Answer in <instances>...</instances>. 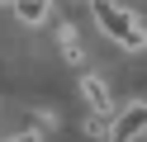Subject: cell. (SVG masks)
I'll return each mask as SVG.
<instances>
[{"mask_svg":"<svg viewBox=\"0 0 147 142\" xmlns=\"http://www.w3.org/2000/svg\"><path fill=\"white\" fill-rule=\"evenodd\" d=\"M90 14H95L100 33L114 38L119 47H128V52H142L147 47V28H142V19H138V9L119 5V0H90Z\"/></svg>","mask_w":147,"mask_h":142,"instance_id":"cell-1","label":"cell"},{"mask_svg":"<svg viewBox=\"0 0 147 142\" xmlns=\"http://www.w3.org/2000/svg\"><path fill=\"white\" fill-rule=\"evenodd\" d=\"M138 133H147V100H133L128 109H119L109 118V137L105 142H133Z\"/></svg>","mask_w":147,"mask_h":142,"instance_id":"cell-2","label":"cell"},{"mask_svg":"<svg viewBox=\"0 0 147 142\" xmlns=\"http://www.w3.org/2000/svg\"><path fill=\"white\" fill-rule=\"evenodd\" d=\"M81 100L90 104V114H114V100H109L105 76H81Z\"/></svg>","mask_w":147,"mask_h":142,"instance_id":"cell-3","label":"cell"},{"mask_svg":"<svg viewBox=\"0 0 147 142\" xmlns=\"http://www.w3.org/2000/svg\"><path fill=\"white\" fill-rule=\"evenodd\" d=\"M10 9H14V19L29 24V28H38V24L52 19V0H10Z\"/></svg>","mask_w":147,"mask_h":142,"instance_id":"cell-4","label":"cell"},{"mask_svg":"<svg viewBox=\"0 0 147 142\" xmlns=\"http://www.w3.org/2000/svg\"><path fill=\"white\" fill-rule=\"evenodd\" d=\"M62 57H67V66H81V47H76V28L62 24Z\"/></svg>","mask_w":147,"mask_h":142,"instance_id":"cell-5","label":"cell"},{"mask_svg":"<svg viewBox=\"0 0 147 142\" xmlns=\"http://www.w3.org/2000/svg\"><path fill=\"white\" fill-rule=\"evenodd\" d=\"M109 118H114V114H90V118H86V137L105 142V137H109Z\"/></svg>","mask_w":147,"mask_h":142,"instance_id":"cell-6","label":"cell"},{"mask_svg":"<svg viewBox=\"0 0 147 142\" xmlns=\"http://www.w3.org/2000/svg\"><path fill=\"white\" fill-rule=\"evenodd\" d=\"M0 5H10V0H0Z\"/></svg>","mask_w":147,"mask_h":142,"instance_id":"cell-7","label":"cell"}]
</instances>
